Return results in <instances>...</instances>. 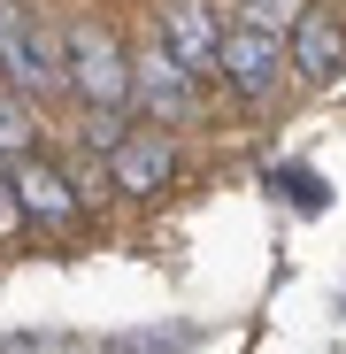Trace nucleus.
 Instances as JSON below:
<instances>
[{
	"mask_svg": "<svg viewBox=\"0 0 346 354\" xmlns=\"http://www.w3.org/2000/svg\"><path fill=\"white\" fill-rule=\"evenodd\" d=\"M0 85L23 100L62 93V31H46L31 0H0Z\"/></svg>",
	"mask_w": 346,
	"mask_h": 354,
	"instance_id": "nucleus-1",
	"label": "nucleus"
},
{
	"mask_svg": "<svg viewBox=\"0 0 346 354\" xmlns=\"http://www.w3.org/2000/svg\"><path fill=\"white\" fill-rule=\"evenodd\" d=\"M62 93L85 108H131V54L115 46V31L100 24L62 31Z\"/></svg>",
	"mask_w": 346,
	"mask_h": 354,
	"instance_id": "nucleus-2",
	"label": "nucleus"
},
{
	"mask_svg": "<svg viewBox=\"0 0 346 354\" xmlns=\"http://www.w3.org/2000/svg\"><path fill=\"white\" fill-rule=\"evenodd\" d=\"M200 85H208V77H193V70H185L162 39L131 54V108H139V115H154L162 131L200 124Z\"/></svg>",
	"mask_w": 346,
	"mask_h": 354,
	"instance_id": "nucleus-3",
	"label": "nucleus"
},
{
	"mask_svg": "<svg viewBox=\"0 0 346 354\" xmlns=\"http://www.w3.org/2000/svg\"><path fill=\"white\" fill-rule=\"evenodd\" d=\"M239 100H269L285 77H293V54H285V31H262V24H223V70H215Z\"/></svg>",
	"mask_w": 346,
	"mask_h": 354,
	"instance_id": "nucleus-4",
	"label": "nucleus"
},
{
	"mask_svg": "<svg viewBox=\"0 0 346 354\" xmlns=\"http://www.w3.org/2000/svg\"><path fill=\"white\" fill-rule=\"evenodd\" d=\"M100 162H108V185L124 193V201H154V193L177 185V139H169L162 124H131L124 147L100 154Z\"/></svg>",
	"mask_w": 346,
	"mask_h": 354,
	"instance_id": "nucleus-5",
	"label": "nucleus"
},
{
	"mask_svg": "<svg viewBox=\"0 0 346 354\" xmlns=\"http://www.w3.org/2000/svg\"><path fill=\"white\" fill-rule=\"evenodd\" d=\"M8 185H16V201H23V223H31V231H70V223L85 216V193H77L70 162L23 154V162H8Z\"/></svg>",
	"mask_w": 346,
	"mask_h": 354,
	"instance_id": "nucleus-6",
	"label": "nucleus"
},
{
	"mask_svg": "<svg viewBox=\"0 0 346 354\" xmlns=\"http://www.w3.org/2000/svg\"><path fill=\"white\" fill-rule=\"evenodd\" d=\"M154 39L177 54L193 77H215V70H223V24H215V8H208V0H162Z\"/></svg>",
	"mask_w": 346,
	"mask_h": 354,
	"instance_id": "nucleus-7",
	"label": "nucleus"
},
{
	"mask_svg": "<svg viewBox=\"0 0 346 354\" xmlns=\"http://www.w3.org/2000/svg\"><path fill=\"white\" fill-rule=\"evenodd\" d=\"M285 54H293V77H300V85H331V77L346 70V24L323 8V0H308L300 24L285 31Z\"/></svg>",
	"mask_w": 346,
	"mask_h": 354,
	"instance_id": "nucleus-8",
	"label": "nucleus"
},
{
	"mask_svg": "<svg viewBox=\"0 0 346 354\" xmlns=\"http://www.w3.org/2000/svg\"><path fill=\"white\" fill-rule=\"evenodd\" d=\"M23 154H39V115L23 93L0 85V162H23Z\"/></svg>",
	"mask_w": 346,
	"mask_h": 354,
	"instance_id": "nucleus-9",
	"label": "nucleus"
},
{
	"mask_svg": "<svg viewBox=\"0 0 346 354\" xmlns=\"http://www.w3.org/2000/svg\"><path fill=\"white\" fill-rule=\"evenodd\" d=\"M131 131V108H85V154H115Z\"/></svg>",
	"mask_w": 346,
	"mask_h": 354,
	"instance_id": "nucleus-10",
	"label": "nucleus"
},
{
	"mask_svg": "<svg viewBox=\"0 0 346 354\" xmlns=\"http://www.w3.org/2000/svg\"><path fill=\"white\" fill-rule=\"evenodd\" d=\"M300 8H308V0H247V24H262V31H293Z\"/></svg>",
	"mask_w": 346,
	"mask_h": 354,
	"instance_id": "nucleus-11",
	"label": "nucleus"
},
{
	"mask_svg": "<svg viewBox=\"0 0 346 354\" xmlns=\"http://www.w3.org/2000/svg\"><path fill=\"white\" fill-rule=\"evenodd\" d=\"M23 201H16V185H8V169H0V239H23Z\"/></svg>",
	"mask_w": 346,
	"mask_h": 354,
	"instance_id": "nucleus-12",
	"label": "nucleus"
}]
</instances>
